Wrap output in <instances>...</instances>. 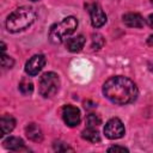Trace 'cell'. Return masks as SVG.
<instances>
[{"instance_id": "cell-15", "label": "cell", "mask_w": 153, "mask_h": 153, "mask_svg": "<svg viewBox=\"0 0 153 153\" xmlns=\"http://www.w3.org/2000/svg\"><path fill=\"white\" fill-rule=\"evenodd\" d=\"M19 91H20L23 94H25V96L31 94L32 91H33V84H32L31 81L26 80V79H23V80L19 82Z\"/></svg>"}, {"instance_id": "cell-23", "label": "cell", "mask_w": 153, "mask_h": 153, "mask_svg": "<svg viewBox=\"0 0 153 153\" xmlns=\"http://www.w3.org/2000/svg\"><path fill=\"white\" fill-rule=\"evenodd\" d=\"M151 69H152V72H153V66H152V68H151Z\"/></svg>"}, {"instance_id": "cell-14", "label": "cell", "mask_w": 153, "mask_h": 153, "mask_svg": "<svg viewBox=\"0 0 153 153\" xmlns=\"http://www.w3.org/2000/svg\"><path fill=\"white\" fill-rule=\"evenodd\" d=\"M81 136H82V139H85V140H87L92 143H96V142L100 141V135H99L98 130L93 127H87L86 129H84L82 133H81Z\"/></svg>"}, {"instance_id": "cell-8", "label": "cell", "mask_w": 153, "mask_h": 153, "mask_svg": "<svg viewBox=\"0 0 153 153\" xmlns=\"http://www.w3.org/2000/svg\"><path fill=\"white\" fill-rule=\"evenodd\" d=\"M90 17H91V24L93 27H100L106 23V14L104 13L103 8L97 5L93 4L90 6Z\"/></svg>"}, {"instance_id": "cell-2", "label": "cell", "mask_w": 153, "mask_h": 153, "mask_svg": "<svg viewBox=\"0 0 153 153\" xmlns=\"http://www.w3.org/2000/svg\"><path fill=\"white\" fill-rule=\"evenodd\" d=\"M36 19V12L30 6H20L16 8L6 19V29L10 32H20L29 26Z\"/></svg>"}, {"instance_id": "cell-7", "label": "cell", "mask_w": 153, "mask_h": 153, "mask_svg": "<svg viewBox=\"0 0 153 153\" xmlns=\"http://www.w3.org/2000/svg\"><path fill=\"white\" fill-rule=\"evenodd\" d=\"M62 118L69 127H75L80 122V110L74 105H65L62 108Z\"/></svg>"}, {"instance_id": "cell-22", "label": "cell", "mask_w": 153, "mask_h": 153, "mask_svg": "<svg viewBox=\"0 0 153 153\" xmlns=\"http://www.w3.org/2000/svg\"><path fill=\"white\" fill-rule=\"evenodd\" d=\"M151 2H152V5H153V0H151Z\"/></svg>"}, {"instance_id": "cell-4", "label": "cell", "mask_w": 153, "mask_h": 153, "mask_svg": "<svg viewBox=\"0 0 153 153\" xmlns=\"http://www.w3.org/2000/svg\"><path fill=\"white\" fill-rule=\"evenodd\" d=\"M59 88H60V79L56 73L48 72L41 76L38 85L41 96H43L44 98H50L56 94Z\"/></svg>"}, {"instance_id": "cell-24", "label": "cell", "mask_w": 153, "mask_h": 153, "mask_svg": "<svg viewBox=\"0 0 153 153\" xmlns=\"http://www.w3.org/2000/svg\"><path fill=\"white\" fill-rule=\"evenodd\" d=\"M32 1H38V0H32Z\"/></svg>"}, {"instance_id": "cell-3", "label": "cell", "mask_w": 153, "mask_h": 153, "mask_svg": "<svg viewBox=\"0 0 153 153\" xmlns=\"http://www.w3.org/2000/svg\"><path fill=\"white\" fill-rule=\"evenodd\" d=\"M78 26V20L75 17H66L61 22L55 23L48 33V38L51 43L54 44H60L62 43L67 37H69L76 29Z\"/></svg>"}, {"instance_id": "cell-13", "label": "cell", "mask_w": 153, "mask_h": 153, "mask_svg": "<svg viewBox=\"0 0 153 153\" xmlns=\"http://www.w3.org/2000/svg\"><path fill=\"white\" fill-rule=\"evenodd\" d=\"M0 126H1V135L4 136L6 134H10L14 129V127H16V120L11 115H4L1 117Z\"/></svg>"}, {"instance_id": "cell-5", "label": "cell", "mask_w": 153, "mask_h": 153, "mask_svg": "<svg viewBox=\"0 0 153 153\" xmlns=\"http://www.w3.org/2000/svg\"><path fill=\"white\" fill-rule=\"evenodd\" d=\"M124 133H126V129H124V126L120 118L114 117L105 123L104 134L108 139H110V140L121 139L124 135Z\"/></svg>"}, {"instance_id": "cell-19", "label": "cell", "mask_w": 153, "mask_h": 153, "mask_svg": "<svg viewBox=\"0 0 153 153\" xmlns=\"http://www.w3.org/2000/svg\"><path fill=\"white\" fill-rule=\"evenodd\" d=\"M117 151H120V152H128V149L126 147H122V146H112V147L108 148V152H117Z\"/></svg>"}, {"instance_id": "cell-21", "label": "cell", "mask_w": 153, "mask_h": 153, "mask_svg": "<svg viewBox=\"0 0 153 153\" xmlns=\"http://www.w3.org/2000/svg\"><path fill=\"white\" fill-rule=\"evenodd\" d=\"M147 44L151 45V47H153V35H151V36L148 37V39H147Z\"/></svg>"}, {"instance_id": "cell-11", "label": "cell", "mask_w": 153, "mask_h": 153, "mask_svg": "<svg viewBox=\"0 0 153 153\" xmlns=\"http://www.w3.org/2000/svg\"><path fill=\"white\" fill-rule=\"evenodd\" d=\"M85 37L82 35H79L76 37H72V38H68L67 42H66V48L67 50L72 51V53H76V51H80L84 45H85Z\"/></svg>"}, {"instance_id": "cell-9", "label": "cell", "mask_w": 153, "mask_h": 153, "mask_svg": "<svg viewBox=\"0 0 153 153\" xmlns=\"http://www.w3.org/2000/svg\"><path fill=\"white\" fill-rule=\"evenodd\" d=\"M4 147L10 149V151H14V152H22V151H29L26 147H25V143L24 141L20 139V137H17V136H10L7 139L4 140Z\"/></svg>"}, {"instance_id": "cell-20", "label": "cell", "mask_w": 153, "mask_h": 153, "mask_svg": "<svg viewBox=\"0 0 153 153\" xmlns=\"http://www.w3.org/2000/svg\"><path fill=\"white\" fill-rule=\"evenodd\" d=\"M147 24H148L149 27L153 29V14H149V16H148V18H147Z\"/></svg>"}, {"instance_id": "cell-16", "label": "cell", "mask_w": 153, "mask_h": 153, "mask_svg": "<svg viewBox=\"0 0 153 153\" xmlns=\"http://www.w3.org/2000/svg\"><path fill=\"white\" fill-rule=\"evenodd\" d=\"M99 124H100V118H99L97 115L90 114V115L86 117V126H87V127H93V128H96V127H98Z\"/></svg>"}, {"instance_id": "cell-6", "label": "cell", "mask_w": 153, "mask_h": 153, "mask_svg": "<svg viewBox=\"0 0 153 153\" xmlns=\"http://www.w3.org/2000/svg\"><path fill=\"white\" fill-rule=\"evenodd\" d=\"M44 65H45V56L42 55V54H36V55H33L32 57H30L26 61L25 72L30 76H35L42 71Z\"/></svg>"}, {"instance_id": "cell-17", "label": "cell", "mask_w": 153, "mask_h": 153, "mask_svg": "<svg viewBox=\"0 0 153 153\" xmlns=\"http://www.w3.org/2000/svg\"><path fill=\"white\" fill-rule=\"evenodd\" d=\"M13 65H14V61H13L12 57H10V56H7L5 54L1 56V66L4 68H11Z\"/></svg>"}, {"instance_id": "cell-1", "label": "cell", "mask_w": 153, "mask_h": 153, "mask_svg": "<svg viewBox=\"0 0 153 153\" xmlns=\"http://www.w3.org/2000/svg\"><path fill=\"white\" fill-rule=\"evenodd\" d=\"M103 94L115 104L126 105L133 103L137 98L139 90L133 80L122 75H117L109 78L104 82Z\"/></svg>"}, {"instance_id": "cell-10", "label": "cell", "mask_w": 153, "mask_h": 153, "mask_svg": "<svg viewBox=\"0 0 153 153\" xmlns=\"http://www.w3.org/2000/svg\"><path fill=\"white\" fill-rule=\"evenodd\" d=\"M122 19L123 23L129 27H142L145 25V20L139 13H126Z\"/></svg>"}, {"instance_id": "cell-18", "label": "cell", "mask_w": 153, "mask_h": 153, "mask_svg": "<svg viewBox=\"0 0 153 153\" xmlns=\"http://www.w3.org/2000/svg\"><path fill=\"white\" fill-rule=\"evenodd\" d=\"M54 148L56 149V151H59V152H65V151H73L72 148H69L67 145H65L63 142H56L55 145H54Z\"/></svg>"}, {"instance_id": "cell-12", "label": "cell", "mask_w": 153, "mask_h": 153, "mask_svg": "<svg viewBox=\"0 0 153 153\" xmlns=\"http://www.w3.org/2000/svg\"><path fill=\"white\" fill-rule=\"evenodd\" d=\"M25 134L31 141H35V142H41L43 139L42 130L36 123H29L25 128Z\"/></svg>"}]
</instances>
